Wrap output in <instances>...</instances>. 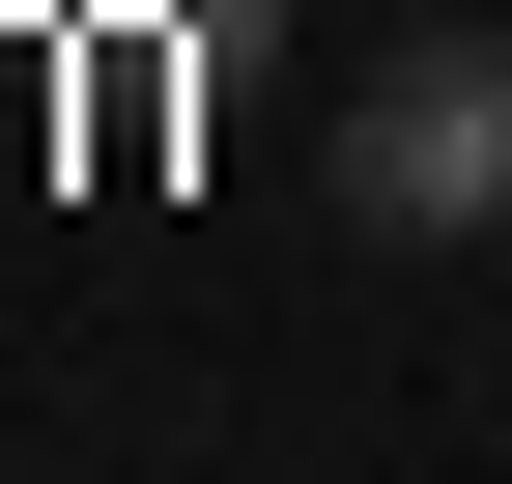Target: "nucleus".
I'll list each match as a JSON object with an SVG mask.
<instances>
[{"mask_svg": "<svg viewBox=\"0 0 512 484\" xmlns=\"http://www.w3.org/2000/svg\"><path fill=\"white\" fill-rule=\"evenodd\" d=\"M313 200L399 228V257H456V228H512V29H399L342 86V143H313Z\"/></svg>", "mask_w": 512, "mask_h": 484, "instance_id": "obj_1", "label": "nucleus"}, {"mask_svg": "<svg viewBox=\"0 0 512 484\" xmlns=\"http://www.w3.org/2000/svg\"><path fill=\"white\" fill-rule=\"evenodd\" d=\"M57 29H143L171 86H228V57H285V0H57Z\"/></svg>", "mask_w": 512, "mask_h": 484, "instance_id": "obj_2", "label": "nucleus"}]
</instances>
